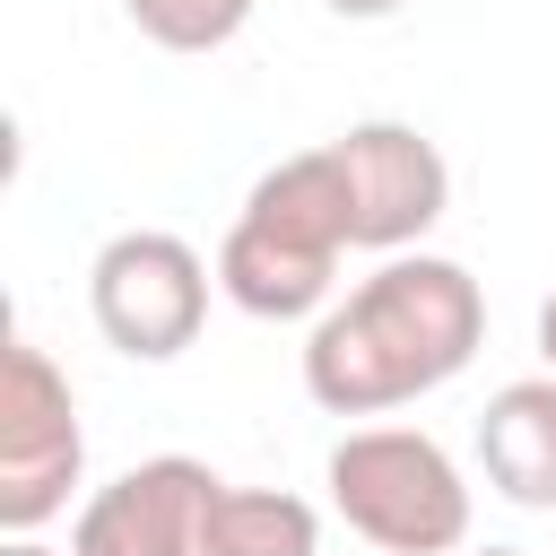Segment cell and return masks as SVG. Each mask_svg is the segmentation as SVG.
<instances>
[{"label":"cell","instance_id":"3957f363","mask_svg":"<svg viewBox=\"0 0 556 556\" xmlns=\"http://www.w3.org/2000/svg\"><path fill=\"white\" fill-rule=\"evenodd\" d=\"M330 504L382 556H452L469 547V478L426 426H348L330 443Z\"/></svg>","mask_w":556,"mask_h":556},{"label":"cell","instance_id":"9c48e42d","mask_svg":"<svg viewBox=\"0 0 556 556\" xmlns=\"http://www.w3.org/2000/svg\"><path fill=\"white\" fill-rule=\"evenodd\" d=\"M200 556H321V513L287 486H217Z\"/></svg>","mask_w":556,"mask_h":556},{"label":"cell","instance_id":"4fadbf2b","mask_svg":"<svg viewBox=\"0 0 556 556\" xmlns=\"http://www.w3.org/2000/svg\"><path fill=\"white\" fill-rule=\"evenodd\" d=\"M0 556H61V547H43V539H9Z\"/></svg>","mask_w":556,"mask_h":556},{"label":"cell","instance_id":"5b68a950","mask_svg":"<svg viewBox=\"0 0 556 556\" xmlns=\"http://www.w3.org/2000/svg\"><path fill=\"white\" fill-rule=\"evenodd\" d=\"M208 287H217V269L165 226H122L87 261V313H96L104 348H122L139 365H165V356H182L200 339Z\"/></svg>","mask_w":556,"mask_h":556},{"label":"cell","instance_id":"5bb4252c","mask_svg":"<svg viewBox=\"0 0 556 556\" xmlns=\"http://www.w3.org/2000/svg\"><path fill=\"white\" fill-rule=\"evenodd\" d=\"M478 556H521V547H478Z\"/></svg>","mask_w":556,"mask_h":556},{"label":"cell","instance_id":"52a82bcc","mask_svg":"<svg viewBox=\"0 0 556 556\" xmlns=\"http://www.w3.org/2000/svg\"><path fill=\"white\" fill-rule=\"evenodd\" d=\"M217 469L191 452H156L122 478H104L78 521H70V556H200L208 504H217Z\"/></svg>","mask_w":556,"mask_h":556},{"label":"cell","instance_id":"30bf717a","mask_svg":"<svg viewBox=\"0 0 556 556\" xmlns=\"http://www.w3.org/2000/svg\"><path fill=\"white\" fill-rule=\"evenodd\" d=\"M122 9L156 52H226L252 17V0H122Z\"/></svg>","mask_w":556,"mask_h":556},{"label":"cell","instance_id":"7a4b0ae2","mask_svg":"<svg viewBox=\"0 0 556 556\" xmlns=\"http://www.w3.org/2000/svg\"><path fill=\"white\" fill-rule=\"evenodd\" d=\"M348 252H356V200H348L339 148L321 139V148L278 156L243 191V208L217 243V287L252 321H321Z\"/></svg>","mask_w":556,"mask_h":556},{"label":"cell","instance_id":"8992f818","mask_svg":"<svg viewBox=\"0 0 556 556\" xmlns=\"http://www.w3.org/2000/svg\"><path fill=\"white\" fill-rule=\"evenodd\" d=\"M348 200H356V252H417L452 208V165L417 122H348L339 139Z\"/></svg>","mask_w":556,"mask_h":556},{"label":"cell","instance_id":"6da1fadb","mask_svg":"<svg viewBox=\"0 0 556 556\" xmlns=\"http://www.w3.org/2000/svg\"><path fill=\"white\" fill-rule=\"evenodd\" d=\"M486 348V287L443 252H391L304 339V391L330 417H382L443 391Z\"/></svg>","mask_w":556,"mask_h":556},{"label":"cell","instance_id":"7c38bea8","mask_svg":"<svg viewBox=\"0 0 556 556\" xmlns=\"http://www.w3.org/2000/svg\"><path fill=\"white\" fill-rule=\"evenodd\" d=\"M539 374H556V295L539 304Z\"/></svg>","mask_w":556,"mask_h":556},{"label":"cell","instance_id":"8fae6325","mask_svg":"<svg viewBox=\"0 0 556 556\" xmlns=\"http://www.w3.org/2000/svg\"><path fill=\"white\" fill-rule=\"evenodd\" d=\"M330 17H348V26H374V17H400L408 0H321Z\"/></svg>","mask_w":556,"mask_h":556},{"label":"cell","instance_id":"ba28073f","mask_svg":"<svg viewBox=\"0 0 556 556\" xmlns=\"http://www.w3.org/2000/svg\"><path fill=\"white\" fill-rule=\"evenodd\" d=\"M478 469L504 504L556 513V374H521L478 417Z\"/></svg>","mask_w":556,"mask_h":556},{"label":"cell","instance_id":"277c9868","mask_svg":"<svg viewBox=\"0 0 556 556\" xmlns=\"http://www.w3.org/2000/svg\"><path fill=\"white\" fill-rule=\"evenodd\" d=\"M78 478H87L78 391L35 339H9L0 356V530L35 539L43 521L70 513Z\"/></svg>","mask_w":556,"mask_h":556}]
</instances>
